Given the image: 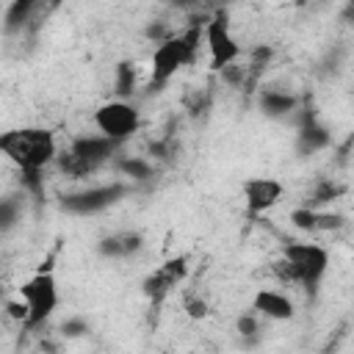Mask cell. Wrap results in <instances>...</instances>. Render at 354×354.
Here are the masks:
<instances>
[{"label":"cell","instance_id":"cell-3","mask_svg":"<svg viewBox=\"0 0 354 354\" xmlns=\"http://www.w3.org/2000/svg\"><path fill=\"white\" fill-rule=\"evenodd\" d=\"M205 22V19H202ZM202 22H191L185 30L169 36L166 41L155 44L152 61H149V80L147 88H160L166 86L180 69L191 66L199 58V44H202Z\"/></svg>","mask_w":354,"mask_h":354},{"label":"cell","instance_id":"cell-24","mask_svg":"<svg viewBox=\"0 0 354 354\" xmlns=\"http://www.w3.org/2000/svg\"><path fill=\"white\" fill-rule=\"evenodd\" d=\"M61 332L66 335V337H83L86 332H88V321L86 318H66L64 324H61Z\"/></svg>","mask_w":354,"mask_h":354},{"label":"cell","instance_id":"cell-13","mask_svg":"<svg viewBox=\"0 0 354 354\" xmlns=\"http://www.w3.org/2000/svg\"><path fill=\"white\" fill-rule=\"evenodd\" d=\"M144 249V235L138 230H122V232H111L105 238H100L97 252L105 260H127L136 257Z\"/></svg>","mask_w":354,"mask_h":354},{"label":"cell","instance_id":"cell-26","mask_svg":"<svg viewBox=\"0 0 354 354\" xmlns=\"http://www.w3.org/2000/svg\"><path fill=\"white\" fill-rule=\"evenodd\" d=\"M3 296H6V288H3V282H0V299H3Z\"/></svg>","mask_w":354,"mask_h":354},{"label":"cell","instance_id":"cell-11","mask_svg":"<svg viewBox=\"0 0 354 354\" xmlns=\"http://www.w3.org/2000/svg\"><path fill=\"white\" fill-rule=\"evenodd\" d=\"M290 224L299 232L307 235H321V232H337L346 224V216L332 213V210H313V207H293L290 210Z\"/></svg>","mask_w":354,"mask_h":354},{"label":"cell","instance_id":"cell-12","mask_svg":"<svg viewBox=\"0 0 354 354\" xmlns=\"http://www.w3.org/2000/svg\"><path fill=\"white\" fill-rule=\"evenodd\" d=\"M252 313H257L266 321H290L296 315V307H293V301L282 290L260 288L252 296Z\"/></svg>","mask_w":354,"mask_h":354},{"label":"cell","instance_id":"cell-2","mask_svg":"<svg viewBox=\"0 0 354 354\" xmlns=\"http://www.w3.org/2000/svg\"><path fill=\"white\" fill-rule=\"evenodd\" d=\"M329 271V249L313 241H288L271 263V274L285 285L315 290Z\"/></svg>","mask_w":354,"mask_h":354},{"label":"cell","instance_id":"cell-8","mask_svg":"<svg viewBox=\"0 0 354 354\" xmlns=\"http://www.w3.org/2000/svg\"><path fill=\"white\" fill-rule=\"evenodd\" d=\"M91 119H94L97 133L116 144H124L141 127V111L130 100H108L94 111Z\"/></svg>","mask_w":354,"mask_h":354},{"label":"cell","instance_id":"cell-19","mask_svg":"<svg viewBox=\"0 0 354 354\" xmlns=\"http://www.w3.org/2000/svg\"><path fill=\"white\" fill-rule=\"evenodd\" d=\"M116 169L127 177V180H152L155 177V166L147 158H119Z\"/></svg>","mask_w":354,"mask_h":354},{"label":"cell","instance_id":"cell-9","mask_svg":"<svg viewBox=\"0 0 354 354\" xmlns=\"http://www.w3.org/2000/svg\"><path fill=\"white\" fill-rule=\"evenodd\" d=\"M185 277H188V257L177 254V257L163 260L155 271H149L141 282V290H144V296L149 299L152 307H160Z\"/></svg>","mask_w":354,"mask_h":354},{"label":"cell","instance_id":"cell-21","mask_svg":"<svg viewBox=\"0 0 354 354\" xmlns=\"http://www.w3.org/2000/svg\"><path fill=\"white\" fill-rule=\"evenodd\" d=\"M183 310H185V315L194 318V321H202V318L210 315V304H207V299H205L202 293H188L185 301H183Z\"/></svg>","mask_w":354,"mask_h":354},{"label":"cell","instance_id":"cell-4","mask_svg":"<svg viewBox=\"0 0 354 354\" xmlns=\"http://www.w3.org/2000/svg\"><path fill=\"white\" fill-rule=\"evenodd\" d=\"M122 144L94 133V136H77L69 141V147L64 152H58L55 163L58 169L72 177V180H83L88 174H94L100 166H105L108 160H113V155L119 152Z\"/></svg>","mask_w":354,"mask_h":354},{"label":"cell","instance_id":"cell-16","mask_svg":"<svg viewBox=\"0 0 354 354\" xmlns=\"http://www.w3.org/2000/svg\"><path fill=\"white\" fill-rule=\"evenodd\" d=\"M260 108H263V113H266V116L279 119V116L293 113V111L299 108V100H296V94H290V91L263 88V91H260Z\"/></svg>","mask_w":354,"mask_h":354},{"label":"cell","instance_id":"cell-5","mask_svg":"<svg viewBox=\"0 0 354 354\" xmlns=\"http://www.w3.org/2000/svg\"><path fill=\"white\" fill-rule=\"evenodd\" d=\"M17 299L28 307V318H25V329H39L41 324H47L53 318V313L58 310L61 293H58V279L53 274V268H39L36 274H30L19 288H17Z\"/></svg>","mask_w":354,"mask_h":354},{"label":"cell","instance_id":"cell-22","mask_svg":"<svg viewBox=\"0 0 354 354\" xmlns=\"http://www.w3.org/2000/svg\"><path fill=\"white\" fill-rule=\"evenodd\" d=\"M235 329H238V335H241L243 340H246V337H257V332H260V315H257V313H243V315L238 318Z\"/></svg>","mask_w":354,"mask_h":354},{"label":"cell","instance_id":"cell-23","mask_svg":"<svg viewBox=\"0 0 354 354\" xmlns=\"http://www.w3.org/2000/svg\"><path fill=\"white\" fill-rule=\"evenodd\" d=\"M144 36H147L149 41L160 44V41H166L169 36H174V30L169 28V22H149V25L144 28Z\"/></svg>","mask_w":354,"mask_h":354},{"label":"cell","instance_id":"cell-7","mask_svg":"<svg viewBox=\"0 0 354 354\" xmlns=\"http://www.w3.org/2000/svg\"><path fill=\"white\" fill-rule=\"evenodd\" d=\"M133 191V183L127 180H113L105 185H88L83 191H72L61 196V210L69 216H97L108 207H113L119 199H124Z\"/></svg>","mask_w":354,"mask_h":354},{"label":"cell","instance_id":"cell-6","mask_svg":"<svg viewBox=\"0 0 354 354\" xmlns=\"http://www.w3.org/2000/svg\"><path fill=\"white\" fill-rule=\"evenodd\" d=\"M202 41H205L207 55H210V69L221 72L230 64L241 61V44L232 36V25H230V11L227 8H216L210 17H205Z\"/></svg>","mask_w":354,"mask_h":354},{"label":"cell","instance_id":"cell-15","mask_svg":"<svg viewBox=\"0 0 354 354\" xmlns=\"http://www.w3.org/2000/svg\"><path fill=\"white\" fill-rule=\"evenodd\" d=\"M36 11H39V6L30 3V0H17V3L6 6V14H3V30H6L8 36H14V33L22 36V33L30 28Z\"/></svg>","mask_w":354,"mask_h":354},{"label":"cell","instance_id":"cell-14","mask_svg":"<svg viewBox=\"0 0 354 354\" xmlns=\"http://www.w3.org/2000/svg\"><path fill=\"white\" fill-rule=\"evenodd\" d=\"M329 144H332V133H329V127L321 124V122H315V119L304 122V124L299 127V133H296V152H299V155L321 152V149H326Z\"/></svg>","mask_w":354,"mask_h":354},{"label":"cell","instance_id":"cell-20","mask_svg":"<svg viewBox=\"0 0 354 354\" xmlns=\"http://www.w3.org/2000/svg\"><path fill=\"white\" fill-rule=\"evenodd\" d=\"M343 191H346L343 185H337V183H332V180H321V183H318V185L310 191V199H307V205H301V207H313V210H321L324 205H329L332 199H337Z\"/></svg>","mask_w":354,"mask_h":354},{"label":"cell","instance_id":"cell-10","mask_svg":"<svg viewBox=\"0 0 354 354\" xmlns=\"http://www.w3.org/2000/svg\"><path fill=\"white\" fill-rule=\"evenodd\" d=\"M241 194H243L246 213L249 216H263V213H268L271 207L279 205V199L285 194V185L277 177H246L243 185H241Z\"/></svg>","mask_w":354,"mask_h":354},{"label":"cell","instance_id":"cell-17","mask_svg":"<svg viewBox=\"0 0 354 354\" xmlns=\"http://www.w3.org/2000/svg\"><path fill=\"white\" fill-rule=\"evenodd\" d=\"M22 213H25V199H22L19 194H6V196H0V235L11 232V230L19 224Z\"/></svg>","mask_w":354,"mask_h":354},{"label":"cell","instance_id":"cell-1","mask_svg":"<svg viewBox=\"0 0 354 354\" xmlns=\"http://www.w3.org/2000/svg\"><path fill=\"white\" fill-rule=\"evenodd\" d=\"M0 155L22 171V183L28 191L41 194V171L58 158L55 130L41 124L8 127L0 133Z\"/></svg>","mask_w":354,"mask_h":354},{"label":"cell","instance_id":"cell-18","mask_svg":"<svg viewBox=\"0 0 354 354\" xmlns=\"http://www.w3.org/2000/svg\"><path fill=\"white\" fill-rule=\"evenodd\" d=\"M136 83H138L136 64L122 61V64L113 69V91H116V100H127V97L136 91Z\"/></svg>","mask_w":354,"mask_h":354},{"label":"cell","instance_id":"cell-25","mask_svg":"<svg viewBox=\"0 0 354 354\" xmlns=\"http://www.w3.org/2000/svg\"><path fill=\"white\" fill-rule=\"evenodd\" d=\"M6 315H8L11 321L25 324V318H28V307H25L19 299H11V301H6Z\"/></svg>","mask_w":354,"mask_h":354}]
</instances>
